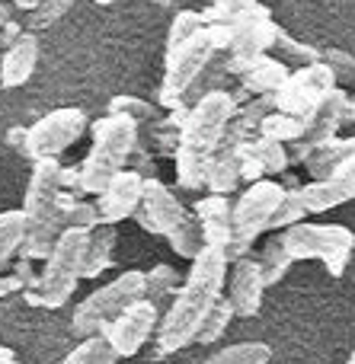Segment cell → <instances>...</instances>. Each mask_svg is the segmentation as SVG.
Returning a JSON list of instances; mask_svg holds the SVG:
<instances>
[{
  "mask_svg": "<svg viewBox=\"0 0 355 364\" xmlns=\"http://www.w3.org/2000/svg\"><path fill=\"white\" fill-rule=\"evenodd\" d=\"M115 224H100L96 230H90V243H87V265H83V278H96L100 272L109 269L112 262V250H115Z\"/></svg>",
  "mask_w": 355,
  "mask_h": 364,
  "instance_id": "cb8c5ba5",
  "label": "cell"
},
{
  "mask_svg": "<svg viewBox=\"0 0 355 364\" xmlns=\"http://www.w3.org/2000/svg\"><path fill=\"white\" fill-rule=\"evenodd\" d=\"M301 132H304V119H295V115L275 109V112H269L266 119H263V125L256 134L272 138V141H279V144H295V141L301 138Z\"/></svg>",
  "mask_w": 355,
  "mask_h": 364,
  "instance_id": "4dcf8cb0",
  "label": "cell"
},
{
  "mask_svg": "<svg viewBox=\"0 0 355 364\" xmlns=\"http://www.w3.org/2000/svg\"><path fill=\"white\" fill-rule=\"evenodd\" d=\"M196 218L202 224L205 246L228 250L234 230V205L228 201V195H205L202 201H196Z\"/></svg>",
  "mask_w": 355,
  "mask_h": 364,
  "instance_id": "44dd1931",
  "label": "cell"
},
{
  "mask_svg": "<svg viewBox=\"0 0 355 364\" xmlns=\"http://www.w3.org/2000/svg\"><path fill=\"white\" fill-rule=\"evenodd\" d=\"M141 192H144V176L134 170H122L100 192V201H96L100 220L102 224H119L125 218H134V211L141 205Z\"/></svg>",
  "mask_w": 355,
  "mask_h": 364,
  "instance_id": "e0dca14e",
  "label": "cell"
},
{
  "mask_svg": "<svg viewBox=\"0 0 355 364\" xmlns=\"http://www.w3.org/2000/svg\"><path fill=\"white\" fill-rule=\"evenodd\" d=\"M115 361H119V352H115L112 342L102 333L87 336V339L64 358V364H115Z\"/></svg>",
  "mask_w": 355,
  "mask_h": 364,
  "instance_id": "f546056e",
  "label": "cell"
},
{
  "mask_svg": "<svg viewBox=\"0 0 355 364\" xmlns=\"http://www.w3.org/2000/svg\"><path fill=\"white\" fill-rule=\"evenodd\" d=\"M266 278H263L260 259H234L231 262V284H228V301L237 316H256L263 304V291H266Z\"/></svg>",
  "mask_w": 355,
  "mask_h": 364,
  "instance_id": "2e32d148",
  "label": "cell"
},
{
  "mask_svg": "<svg viewBox=\"0 0 355 364\" xmlns=\"http://www.w3.org/2000/svg\"><path fill=\"white\" fill-rule=\"evenodd\" d=\"M90 134H93V144H90L87 160L80 164V182L87 195H100L109 179L119 176L132 154L138 151V122L106 112L90 125Z\"/></svg>",
  "mask_w": 355,
  "mask_h": 364,
  "instance_id": "3957f363",
  "label": "cell"
},
{
  "mask_svg": "<svg viewBox=\"0 0 355 364\" xmlns=\"http://www.w3.org/2000/svg\"><path fill=\"white\" fill-rule=\"evenodd\" d=\"M109 115H125L132 122H157V106H151L147 100H138V96H115L109 102Z\"/></svg>",
  "mask_w": 355,
  "mask_h": 364,
  "instance_id": "f35d334b",
  "label": "cell"
},
{
  "mask_svg": "<svg viewBox=\"0 0 355 364\" xmlns=\"http://www.w3.org/2000/svg\"><path fill=\"white\" fill-rule=\"evenodd\" d=\"M205 26L211 23H247V19H263L269 10L260 0H211V10L202 13Z\"/></svg>",
  "mask_w": 355,
  "mask_h": 364,
  "instance_id": "d4e9b609",
  "label": "cell"
},
{
  "mask_svg": "<svg viewBox=\"0 0 355 364\" xmlns=\"http://www.w3.org/2000/svg\"><path fill=\"white\" fill-rule=\"evenodd\" d=\"M10 6H19V10H26V13H32L38 6V0H10Z\"/></svg>",
  "mask_w": 355,
  "mask_h": 364,
  "instance_id": "7bdbcfd3",
  "label": "cell"
},
{
  "mask_svg": "<svg viewBox=\"0 0 355 364\" xmlns=\"http://www.w3.org/2000/svg\"><path fill=\"white\" fill-rule=\"evenodd\" d=\"M205 29V16L196 10H179L176 16H173L170 23V32H166V51L179 48L183 42H189L192 36H198V32Z\"/></svg>",
  "mask_w": 355,
  "mask_h": 364,
  "instance_id": "e575fe53",
  "label": "cell"
},
{
  "mask_svg": "<svg viewBox=\"0 0 355 364\" xmlns=\"http://www.w3.org/2000/svg\"><path fill=\"white\" fill-rule=\"evenodd\" d=\"M282 243L292 252V259H317L330 269V275H343L346 265H349V256L355 250V233L343 224H301L282 230Z\"/></svg>",
  "mask_w": 355,
  "mask_h": 364,
  "instance_id": "52a82bcc",
  "label": "cell"
},
{
  "mask_svg": "<svg viewBox=\"0 0 355 364\" xmlns=\"http://www.w3.org/2000/svg\"><path fill=\"white\" fill-rule=\"evenodd\" d=\"M320 61L333 70V77H337V80H343V83L355 80V58L346 55L343 48H330L327 55H320Z\"/></svg>",
  "mask_w": 355,
  "mask_h": 364,
  "instance_id": "60d3db41",
  "label": "cell"
},
{
  "mask_svg": "<svg viewBox=\"0 0 355 364\" xmlns=\"http://www.w3.org/2000/svg\"><path fill=\"white\" fill-rule=\"evenodd\" d=\"M38 64V38L32 29H19L16 36L6 42V51L0 58V87L16 90L23 83H29V77L36 74Z\"/></svg>",
  "mask_w": 355,
  "mask_h": 364,
  "instance_id": "ac0fdd59",
  "label": "cell"
},
{
  "mask_svg": "<svg viewBox=\"0 0 355 364\" xmlns=\"http://www.w3.org/2000/svg\"><path fill=\"white\" fill-rule=\"evenodd\" d=\"M183 218H186L183 201H179L157 176L144 179L141 205H138V211H134V220L141 224V230L154 233V237H170L173 227H176Z\"/></svg>",
  "mask_w": 355,
  "mask_h": 364,
  "instance_id": "5bb4252c",
  "label": "cell"
},
{
  "mask_svg": "<svg viewBox=\"0 0 355 364\" xmlns=\"http://www.w3.org/2000/svg\"><path fill=\"white\" fill-rule=\"evenodd\" d=\"M311 179H333V176H355V134L352 138H333L320 144L304 160Z\"/></svg>",
  "mask_w": 355,
  "mask_h": 364,
  "instance_id": "ffe728a7",
  "label": "cell"
},
{
  "mask_svg": "<svg viewBox=\"0 0 355 364\" xmlns=\"http://www.w3.org/2000/svg\"><path fill=\"white\" fill-rule=\"evenodd\" d=\"M224 282H228V252L215 250V246H205L192 259V269L186 275L183 288L176 291L170 310L164 314V320L157 326L160 355L179 352L189 342H196L198 326H202L205 314L215 307V301L221 297Z\"/></svg>",
  "mask_w": 355,
  "mask_h": 364,
  "instance_id": "6da1fadb",
  "label": "cell"
},
{
  "mask_svg": "<svg viewBox=\"0 0 355 364\" xmlns=\"http://www.w3.org/2000/svg\"><path fill=\"white\" fill-rule=\"evenodd\" d=\"M176 291V269L170 265H154L151 272H144V297L151 304H160L164 297H170Z\"/></svg>",
  "mask_w": 355,
  "mask_h": 364,
  "instance_id": "d590c367",
  "label": "cell"
},
{
  "mask_svg": "<svg viewBox=\"0 0 355 364\" xmlns=\"http://www.w3.org/2000/svg\"><path fill=\"white\" fill-rule=\"evenodd\" d=\"M93 4H100V6H109V4H115V0H93Z\"/></svg>",
  "mask_w": 355,
  "mask_h": 364,
  "instance_id": "bcb514c9",
  "label": "cell"
},
{
  "mask_svg": "<svg viewBox=\"0 0 355 364\" xmlns=\"http://www.w3.org/2000/svg\"><path fill=\"white\" fill-rule=\"evenodd\" d=\"M307 214H324L346 201H355V176H333V179H311L298 188Z\"/></svg>",
  "mask_w": 355,
  "mask_h": 364,
  "instance_id": "7402d4cb",
  "label": "cell"
},
{
  "mask_svg": "<svg viewBox=\"0 0 355 364\" xmlns=\"http://www.w3.org/2000/svg\"><path fill=\"white\" fill-rule=\"evenodd\" d=\"M272 51H275V58H279V61H285L292 70L307 68V64H317V61H320V51H317V48L295 42L288 32H279V38H275V48H272Z\"/></svg>",
  "mask_w": 355,
  "mask_h": 364,
  "instance_id": "836d02e7",
  "label": "cell"
},
{
  "mask_svg": "<svg viewBox=\"0 0 355 364\" xmlns=\"http://www.w3.org/2000/svg\"><path fill=\"white\" fill-rule=\"evenodd\" d=\"M70 6H74V0H38V6L29 16V29H45V26L58 23Z\"/></svg>",
  "mask_w": 355,
  "mask_h": 364,
  "instance_id": "ab89813d",
  "label": "cell"
},
{
  "mask_svg": "<svg viewBox=\"0 0 355 364\" xmlns=\"http://www.w3.org/2000/svg\"><path fill=\"white\" fill-rule=\"evenodd\" d=\"M346 364H355V352H352V355H349V361H346Z\"/></svg>",
  "mask_w": 355,
  "mask_h": 364,
  "instance_id": "7dc6e473",
  "label": "cell"
},
{
  "mask_svg": "<svg viewBox=\"0 0 355 364\" xmlns=\"http://www.w3.org/2000/svg\"><path fill=\"white\" fill-rule=\"evenodd\" d=\"M234 112H237V96L224 93V90L205 93L202 100L186 112L183 132H179V151L208 160L211 154L221 147L224 128L234 119Z\"/></svg>",
  "mask_w": 355,
  "mask_h": 364,
  "instance_id": "ba28073f",
  "label": "cell"
},
{
  "mask_svg": "<svg viewBox=\"0 0 355 364\" xmlns=\"http://www.w3.org/2000/svg\"><path fill=\"white\" fill-rule=\"evenodd\" d=\"M333 90H337L333 70L327 68L324 61L307 64V68L292 70L288 80L279 87V93H275V109L295 115V119H307Z\"/></svg>",
  "mask_w": 355,
  "mask_h": 364,
  "instance_id": "8fae6325",
  "label": "cell"
},
{
  "mask_svg": "<svg viewBox=\"0 0 355 364\" xmlns=\"http://www.w3.org/2000/svg\"><path fill=\"white\" fill-rule=\"evenodd\" d=\"M87 230H61V237L55 240L48 259H45L42 275L36 278L29 301L38 307H64L74 294L77 282L83 278V265H87Z\"/></svg>",
  "mask_w": 355,
  "mask_h": 364,
  "instance_id": "277c9868",
  "label": "cell"
},
{
  "mask_svg": "<svg viewBox=\"0 0 355 364\" xmlns=\"http://www.w3.org/2000/svg\"><path fill=\"white\" fill-rule=\"evenodd\" d=\"M282 198H285V186L275 179H260L250 182L240 192V198L234 201V230H231V243H228V262L243 259L253 246V240L263 230H269L275 211H279Z\"/></svg>",
  "mask_w": 355,
  "mask_h": 364,
  "instance_id": "5b68a950",
  "label": "cell"
},
{
  "mask_svg": "<svg viewBox=\"0 0 355 364\" xmlns=\"http://www.w3.org/2000/svg\"><path fill=\"white\" fill-rule=\"evenodd\" d=\"M292 262H295V259H292V252L285 250V243H282V233L269 240V243L263 246V256H260L266 284H279L282 278H285V272L292 269Z\"/></svg>",
  "mask_w": 355,
  "mask_h": 364,
  "instance_id": "1f68e13d",
  "label": "cell"
},
{
  "mask_svg": "<svg viewBox=\"0 0 355 364\" xmlns=\"http://www.w3.org/2000/svg\"><path fill=\"white\" fill-rule=\"evenodd\" d=\"M157 326H160L157 304L141 297V301H134L132 307L122 310V314L102 329V336L112 342L119 358H132V355H138L141 348H144V342L157 333Z\"/></svg>",
  "mask_w": 355,
  "mask_h": 364,
  "instance_id": "4fadbf2b",
  "label": "cell"
},
{
  "mask_svg": "<svg viewBox=\"0 0 355 364\" xmlns=\"http://www.w3.org/2000/svg\"><path fill=\"white\" fill-rule=\"evenodd\" d=\"M141 297H144V272H138V269L122 272L119 278L106 282L102 288H96L93 294H87L77 304L70 329H74V336H80V339L102 333L122 310L132 307Z\"/></svg>",
  "mask_w": 355,
  "mask_h": 364,
  "instance_id": "8992f818",
  "label": "cell"
},
{
  "mask_svg": "<svg viewBox=\"0 0 355 364\" xmlns=\"http://www.w3.org/2000/svg\"><path fill=\"white\" fill-rule=\"evenodd\" d=\"M269 358H272V348L266 342H237L208 355L202 364H269Z\"/></svg>",
  "mask_w": 355,
  "mask_h": 364,
  "instance_id": "f1b7e54d",
  "label": "cell"
},
{
  "mask_svg": "<svg viewBox=\"0 0 355 364\" xmlns=\"http://www.w3.org/2000/svg\"><path fill=\"white\" fill-rule=\"evenodd\" d=\"M218 55V45L211 38L208 26L198 36H192L189 42H183L179 48L166 51V68H164V80H160V102L166 109H179L183 96L192 90V83L202 77V70L208 68V61Z\"/></svg>",
  "mask_w": 355,
  "mask_h": 364,
  "instance_id": "9c48e42d",
  "label": "cell"
},
{
  "mask_svg": "<svg viewBox=\"0 0 355 364\" xmlns=\"http://www.w3.org/2000/svg\"><path fill=\"white\" fill-rule=\"evenodd\" d=\"M349 102L352 100H349V93H346V90H339V87L333 90V93L327 96V100L304 119V132H301V138L292 144L295 154H288V157H292L295 164H304V160L311 157L320 144H327V141L337 138L339 125H346Z\"/></svg>",
  "mask_w": 355,
  "mask_h": 364,
  "instance_id": "7c38bea8",
  "label": "cell"
},
{
  "mask_svg": "<svg viewBox=\"0 0 355 364\" xmlns=\"http://www.w3.org/2000/svg\"><path fill=\"white\" fill-rule=\"evenodd\" d=\"M304 214H307V208H304V201H301L298 188H285V198H282V205H279V211H275L269 230H288V227L301 224Z\"/></svg>",
  "mask_w": 355,
  "mask_h": 364,
  "instance_id": "74e56055",
  "label": "cell"
},
{
  "mask_svg": "<svg viewBox=\"0 0 355 364\" xmlns=\"http://www.w3.org/2000/svg\"><path fill=\"white\" fill-rule=\"evenodd\" d=\"M16 32H19V29L10 23V6L0 4V42H4V38H13Z\"/></svg>",
  "mask_w": 355,
  "mask_h": 364,
  "instance_id": "b9f144b4",
  "label": "cell"
},
{
  "mask_svg": "<svg viewBox=\"0 0 355 364\" xmlns=\"http://www.w3.org/2000/svg\"><path fill=\"white\" fill-rule=\"evenodd\" d=\"M0 364H19L16 358H13L10 352H6V348H0Z\"/></svg>",
  "mask_w": 355,
  "mask_h": 364,
  "instance_id": "ee69618b",
  "label": "cell"
},
{
  "mask_svg": "<svg viewBox=\"0 0 355 364\" xmlns=\"http://www.w3.org/2000/svg\"><path fill=\"white\" fill-rule=\"evenodd\" d=\"M26 243V218L23 211H4L0 214V272L6 269L13 256Z\"/></svg>",
  "mask_w": 355,
  "mask_h": 364,
  "instance_id": "83f0119b",
  "label": "cell"
},
{
  "mask_svg": "<svg viewBox=\"0 0 355 364\" xmlns=\"http://www.w3.org/2000/svg\"><path fill=\"white\" fill-rule=\"evenodd\" d=\"M26 243L23 259H48L55 240L61 237V164L55 157L36 160L23 198Z\"/></svg>",
  "mask_w": 355,
  "mask_h": 364,
  "instance_id": "7a4b0ae2",
  "label": "cell"
},
{
  "mask_svg": "<svg viewBox=\"0 0 355 364\" xmlns=\"http://www.w3.org/2000/svg\"><path fill=\"white\" fill-rule=\"evenodd\" d=\"M90 122L83 115V109H74V106H64V109H51L48 115L36 122V125L26 128V141H23V157H29L32 164L36 160H48L58 154H64L70 144L87 134Z\"/></svg>",
  "mask_w": 355,
  "mask_h": 364,
  "instance_id": "30bf717a",
  "label": "cell"
},
{
  "mask_svg": "<svg viewBox=\"0 0 355 364\" xmlns=\"http://www.w3.org/2000/svg\"><path fill=\"white\" fill-rule=\"evenodd\" d=\"M228 70L240 80L243 93L250 96H275L279 87L288 80L292 68L279 61L275 55H256V58H228Z\"/></svg>",
  "mask_w": 355,
  "mask_h": 364,
  "instance_id": "9a60e30c",
  "label": "cell"
},
{
  "mask_svg": "<svg viewBox=\"0 0 355 364\" xmlns=\"http://www.w3.org/2000/svg\"><path fill=\"white\" fill-rule=\"evenodd\" d=\"M205 166H208L205 157L176 151V182L183 188H189V192H196V188L205 186Z\"/></svg>",
  "mask_w": 355,
  "mask_h": 364,
  "instance_id": "8d00e7d4",
  "label": "cell"
},
{
  "mask_svg": "<svg viewBox=\"0 0 355 364\" xmlns=\"http://www.w3.org/2000/svg\"><path fill=\"white\" fill-rule=\"evenodd\" d=\"M346 122H349V125H355V100L349 102V115H346Z\"/></svg>",
  "mask_w": 355,
  "mask_h": 364,
  "instance_id": "f6af8a7d",
  "label": "cell"
},
{
  "mask_svg": "<svg viewBox=\"0 0 355 364\" xmlns=\"http://www.w3.org/2000/svg\"><path fill=\"white\" fill-rule=\"evenodd\" d=\"M102 220H100V208L93 201H83V198H68L61 195V230H96Z\"/></svg>",
  "mask_w": 355,
  "mask_h": 364,
  "instance_id": "4316f807",
  "label": "cell"
},
{
  "mask_svg": "<svg viewBox=\"0 0 355 364\" xmlns=\"http://www.w3.org/2000/svg\"><path fill=\"white\" fill-rule=\"evenodd\" d=\"M288 164H292V157H288L285 144H279V141H272V138L256 134V138H250L247 144H243V179L247 182L279 176V173L288 170Z\"/></svg>",
  "mask_w": 355,
  "mask_h": 364,
  "instance_id": "d6986e66",
  "label": "cell"
},
{
  "mask_svg": "<svg viewBox=\"0 0 355 364\" xmlns=\"http://www.w3.org/2000/svg\"><path fill=\"white\" fill-rule=\"evenodd\" d=\"M166 240H170V246H173V252H176V256H183V259H189V262H192V259L205 250V233H202V224H198L196 211H192V214L186 211V218L173 227V233Z\"/></svg>",
  "mask_w": 355,
  "mask_h": 364,
  "instance_id": "484cf974",
  "label": "cell"
},
{
  "mask_svg": "<svg viewBox=\"0 0 355 364\" xmlns=\"http://www.w3.org/2000/svg\"><path fill=\"white\" fill-rule=\"evenodd\" d=\"M240 179H243V144L240 147L221 144L208 157V166H205V188L211 195H231L240 186Z\"/></svg>",
  "mask_w": 355,
  "mask_h": 364,
  "instance_id": "603a6c76",
  "label": "cell"
},
{
  "mask_svg": "<svg viewBox=\"0 0 355 364\" xmlns=\"http://www.w3.org/2000/svg\"><path fill=\"white\" fill-rule=\"evenodd\" d=\"M234 307H231V301L228 297H218L215 301V307L205 314V320H202V326H198V333H196V342H202V346H211V342H218L224 336V329L231 326V320H234Z\"/></svg>",
  "mask_w": 355,
  "mask_h": 364,
  "instance_id": "d6a6232c",
  "label": "cell"
}]
</instances>
